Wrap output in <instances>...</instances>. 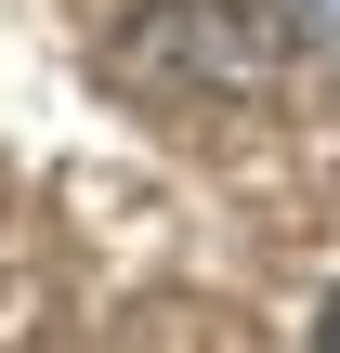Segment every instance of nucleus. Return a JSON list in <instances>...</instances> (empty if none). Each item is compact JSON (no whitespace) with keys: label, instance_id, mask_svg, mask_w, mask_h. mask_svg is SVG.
<instances>
[{"label":"nucleus","instance_id":"1","mask_svg":"<svg viewBox=\"0 0 340 353\" xmlns=\"http://www.w3.org/2000/svg\"><path fill=\"white\" fill-rule=\"evenodd\" d=\"M275 65H288V26L249 0H144L105 26V79L131 105H249L275 92Z\"/></svg>","mask_w":340,"mask_h":353},{"label":"nucleus","instance_id":"2","mask_svg":"<svg viewBox=\"0 0 340 353\" xmlns=\"http://www.w3.org/2000/svg\"><path fill=\"white\" fill-rule=\"evenodd\" d=\"M314 341H328V353H340V301H328V314H314Z\"/></svg>","mask_w":340,"mask_h":353}]
</instances>
